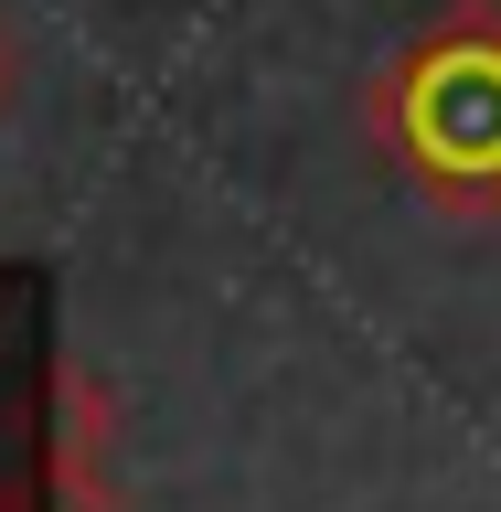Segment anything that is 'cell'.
<instances>
[{
    "mask_svg": "<svg viewBox=\"0 0 501 512\" xmlns=\"http://www.w3.org/2000/svg\"><path fill=\"white\" fill-rule=\"evenodd\" d=\"M11 96H22V32L0 22V107H11Z\"/></svg>",
    "mask_w": 501,
    "mask_h": 512,
    "instance_id": "cell-2",
    "label": "cell"
},
{
    "mask_svg": "<svg viewBox=\"0 0 501 512\" xmlns=\"http://www.w3.org/2000/svg\"><path fill=\"white\" fill-rule=\"evenodd\" d=\"M384 128L406 139L416 171L438 182H491L501 171V32H438L427 54L384 86Z\"/></svg>",
    "mask_w": 501,
    "mask_h": 512,
    "instance_id": "cell-1",
    "label": "cell"
}]
</instances>
